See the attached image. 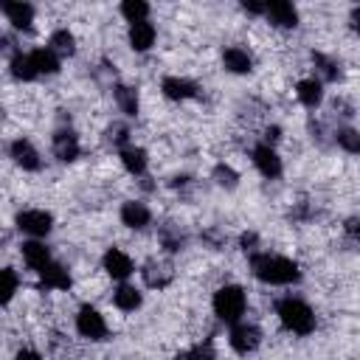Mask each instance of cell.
<instances>
[{"label": "cell", "mask_w": 360, "mask_h": 360, "mask_svg": "<svg viewBox=\"0 0 360 360\" xmlns=\"http://www.w3.org/2000/svg\"><path fill=\"white\" fill-rule=\"evenodd\" d=\"M250 267L264 284H295L301 278V267L292 259L276 253H250Z\"/></svg>", "instance_id": "obj_1"}, {"label": "cell", "mask_w": 360, "mask_h": 360, "mask_svg": "<svg viewBox=\"0 0 360 360\" xmlns=\"http://www.w3.org/2000/svg\"><path fill=\"white\" fill-rule=\"evenodd\" d=\"M276 315H278L281 326L287 332H292V335H309L315 329V312L301 298H292V295L290 298H281L276 304Z\"/></svg>", "instance_id": "obj_2"}, {"label": "cell", "mask_w": 360, "mask_h": 360, "mask_svg": "<svg viewBox=\"0 0 360 360\" xmlns=\"http://www.w3.org/2000/svg\"><path fill=\"white\" fill-rule=\"evenodd\" d=\"M211 307H214V315L225 323H236L242 321L245 309H248V295L239 284H222L214 298H211Z\"/></svg>", "instance_id": "obj_3"}, {"label": "cell", "mask_w": 360, "mask_h": 360, "mask_svg": "<svg viewBox=\"0 0 360 360\" xmlns=\"http://www.w3.org/2000/svg\"><path fill=\"white\" fill-rule=\"evenodd\" d=\"M76 332H79L82 338H87V340H104L110 329H107L104 315H101L96 307L84 304V307H79V312H76Z\"/></svg>", "instance_id": "obj_4"}, {"label": "cell", "mask_w": 360, "mask_h": 360, "mask_svg": "<svg viewBox=\"0 0 360 360\" xmlns=\"http://www.w3.org/2000/svg\"><path fill=\"white\" fill-rule=\"evenodd\" d=\"M228 343H231V349H233V352H239V354H250V352H256V349H259V343H262V332H259V326H256V323L236 321V323H231Z\"/></svg>", "instance_id": "obj_5"}, {"label": "cell", "mask_w": 360, "mask_h": 360, "mask_svg": "<svg viewBox=\"0 0 360 360\" xmlns=\"http://www.w3.org/2000/svg\"><path fill=\"white\" fill-rule=\"evenodd\" d=\"M14 222H17V228H20L22 233H28L31 239L48 236L51 228H53V217H51L48 211H42V208H25V211L17 214Z\"/></svg>", "instance_id": "obj_6"}, {"label": "cell", "mask_w": 360, "mask_h": 360, "mask_svg": "<svg viewBox=\"0 0 360 360\" xmlns=\"http://www.w3.org/2000/svg\"><path fill=\"white\" fill-rule=\"evenodd\" d=\"M253 166H256L259 174L267 177V180H276V177L281 174V158H278V152H276L270 143L253 146Z\"/></svg>", "instance_id": "obj_7"}, {"label": "cell", "mask_w": 360, "mask_h": 360, "mask_svg": "<svg viewBox=\"0 0 360 360\" xmlns=\"http://www.w3.org/2000/svg\"><path fill=\"white\" fill-rule=\"evenodd\" d=\"M101 264H104L107 276H110V278H115V281H124V278H129V276L135 273V264H132L129 253H124L121 248H110V250L104 253Z\"/></svg>", "instance_id": "obj_8"}, {"label": "cell", "mask_w": 360, "mask_h": 360, "mask_svg": "<svg viewBox=\"0 0 360 360\" xmlns=\"http://www.w3.org/2000/svg\"><path fill=\"white\" fill-rule=\"evenodd\" d=\"M8 152H11V160H14L20 169H25V172H37V169L42 166L39 152H37V146H34L28 138H17V141H11Z\"/></svg>", "instance_id": "obj_9"}, {"label": "cell", "mask_w": 360, "mask_h": 360, "mask_svg": "<svg viewBox=\"0 0 360 360\" xmlns=\"http://www.w3.org/2000/svg\"><path fill=\"white\" fill-rule=\"evenodd\" d=\"M264 17L276 25V28H295L298 25V11L292 3L287 0H273L264 6Z\"/></svg>", "instance_id": "obj_10"}, {"label": "cell", "mask_w": 360, "mask_h": 360, "mask_svg": "<svg viewBox=\"0 0 360 360\" xmlns=\"http://www.w3.org/2000/svg\"><path fill=\"white\" fill-rule=\"evenodd\" d=\"M39 284H42L45 290H70L73 278H70V270H68L65 264H59V262L51 259V262L39 270Z\"/></svg>", "instance_id": "obj_11"}, {"label": "cell", "mask_w": 360, "mask_h": 360, "mask_svg": "<svg viewBox=\"0 0 360 360\" xmlns=\"http://www.w3.org/2000/svg\"><path fill=\"white\" fill-rule=\"evenodd\" d=\"M160 90L169 101H186V98L197 96V84L191 79H183V76H166L160 82Z\"/></svg>", "instance_id": "obj_12"}, {"label": "cell", "mask_w": 360, "mask_h": 360, "mask_svg": "<svg viewBox=\"0 0 360 360\" xmlns=\"http://www.w3.org/2000/svg\"><path fill=\"white\" fill-rule=\"evenodd\" d=\"M121 222H124L127 228H132V231H141V228H146V225L152 222V211H149L143 202L129 200V202L121 205Z\"/></svg>", "instance_id": "obj_13"}, {"label": "cell", "mask_w": 360, "mask_h": 360, "mask_svg": "<svg viewBox=\"0 0 360 360\" xmlns=\"http://www.w3.org/2000/svg\"><path fill=\"white\" fill-rule=\"evenodd\" d=\"M155 37H158V31H155V25L149 22V20H143V22H132L129 25V34H127V39H129V48L132 51H149L152 45H155Z\"/></svg>", "instance_id": "obj_14"}, {"label": "cell", "mask_w": 360, "mask_h": 360, "mask_svg": "<svg viewBox=\"0 0 360 360\" xmlns=\"http://www.w3.org/2000/svg\"><path fill=\"white\" fill-rule=\"evenodd\" d=\"M79 152H82L79 138H76L70 129H59V132L53 135V155H56L62 163L76 160V158H79Z\"/></svg>", "instance_id": "obj_15"}, {"label": "cell", "mask_w": 360, "mask_h": 360, "mask_svg": "<svg viewBox=\"0 0 360 360\" xmlns=\"http://www.w3.org/2000/svg\"><path fill=\"white\" fill-rule=\"evenodd\" d=\"M20 253H22V262H25L31 270H37V273L51 262V250H48L45 242H39V239H28V242H22Z\"/></svg>", "instance_id": "obj_16"}, {"label": "cell", "mask_w": 360, "mask_h": 360, "mask_svg": "<svg viewBox=\"0 0 360 360\" xmlns=\"http://www.w3.org/2000/svg\"><path fill=\"white\" fill-rule=\"evenodd\" d=\"M222 65H225V70H231V73H250V70H253V56H250L245 48L231 45V48H225V53H222Z\"/></svg>", "instance_id": "obj_17"}, {"label": "cell", "mask_w": 360, "mask_h": 360, "mask_svg": "<svg viewBox=\"0 0 360 360\" xmlns=\"http://www.w3.org/2000/svg\"><path fill=\"white\" fill-rule=\"evenodd\" d=\"M295 96H298V101L304 107L312 110V107H318L323 101V82L321 79H301L295 84Z\"/></svg>", "instance_id": "obj_18"}, {"label": "cell", "mask_w": 360, "mask_h": 360, "mask_svg": "<svg viewBox=\"0 0 360 360\" xmlns=\"http://www.w3.org/2000/svg\"><path fill=\"white\" fill-rule=\"evenodd\" d=\"M118 158H121V163H124V169H127L129 174H143V172H146V166H149L146 149H141V146H132V143L121 146Z\"/></svg>", "instance_id": "obj_19"}, {"label": "cell", "mask_w": 360, "mask_h": 360, "mask_svg": "<svg viewBox=\"0 0 360 360\" xmlns=\"http://www.w3.org/2000/svg\"><path fill=\"white\" fill-rule=\"evenodd\" d=\"M3 11H6L8 22L20 31H28L34 22V6H28V3H3Z\"/></svg>", "instance_id": "obj_20"}, {"label": "cell", "mask_w": 360, "mask_h": 360, "mask_svg": "<svg viewBox=\"0 0 360 360\" xmlns=\"http://www.w3.org/2000/svg\"><path fill=\"white\" fill-rule=\"evenodd\" d=\"M112 304L121 309V312H135L141 304H143V295L138 287L132 284H118V290L112 292Z\"/></svg>", "instance_id": "obj_21"}, {"label": "cell", "mask_w": 360, "mask_h": 360, "mask_svg": "<svg viewBox=\"0 0 360 360\" xmlns=\"http://www.w3.org/2000/svg\"><path fill=\"white\" fill-rule=\"evenodd\" d=\"M31 56V62H34V70H37V76H51V73H56L59 70V56L45 45V48H37V51H31L28 53Z\"/></svg>", "instance_id": "obj_22"}, {"label": "cell", "mask_w": 360, "mask_h": 360, "mask_svg": "<svg viewBox=\"0 0 360 360\" xmlns=\"http://www.w3.org/2000/svg\"><path fill=\"white\" fill-rule=\"evenodd\" d=\"M48 48L56 53V56H73L76 53V37L68 31V28H56L48 39Z\"/></svg>", "instance_id": "obj_23"}, {"label": "cell", "mask_w": 360, "mask_h": 360, "mask_svg": "<svg viewBox=\"0 0 360 360\" xmlns=\"http://www.w3.org/2000/svg\"><path fill=\"white\" fill-rule=\"evenodd\" d=\"M8 70H11V76L20 79V82H34V79H37V70H34V62H31L28 53H14L11 62H8Z\"/></svg>", "instance_id": "obj_24"}, {"label": "cell", "mask_w": 360, "mask_h": 360, "mask_svg": "<svg viewBox=\"0 0 360 360\" xmlns=\"http://www.w3.org/2000/svg\"><path fill=\"white\" fill-rule=\"evenodd\" d=\"M143 281H146L149 287H166V284L172 281V267H166V264H160V262H149V264L143 267Z\"/></svg>", "instance_id": "obj_25"}, {"label": "cell", "mask_w": 360, "mask_h": 360, "mask_svg": "<svg viewBox=\"0 0 360 360\" xmlns=\"http://www.w3.org/2000/svg\"><path fill=\"white\" fill-rule=\"evenodd\" d=\"M115 104L121 107V112L124 115H138V93L132 90V87H127V84H118L115 87Z\"/></svg>", "instance_id": "obj_26"}, {"label": "cell", "mask_w": 360, "mask_h": 360, "mask_svg": "<svg viewBox=\"0 0 360 360\" xmlns=\"http://www.w3.org/2000/svg\"><path fill=\"white\" fill-rule=\"evenodd\" d=\"M121 17L132 25V22H143L149 17V3L143 0H124L121 3Z\"/></svg>", "instance_id": "obj_27"}, {"label": "cell", "mask_w": 360, "mask_h": 360, "mask_svg": "<svg viewBox=\"0 0 360 360\" xmlns=\"http://www.w3.org/2000/svg\"><path fill=\"white\" fill-rule=\"evenodd\" d=\"M20 287V278L11 267H0V304H8Z\"/></svg>", "instance_id": "obj_28"}, {"label": "cell", "mask_w": 360, "mask_h": 360, "mask_svg": "<svg viewBox=\"0 0 360 360\" xmlns=\"http://www.w3.org/2000/svg\"><path fill=\"white\" fill-rule=\"evenodd\" d=\"M214 180H217V186H222V188H233V186L239 183V174H236L228 163H217V166H214Z\"/></svg>", "instance_id": "obj_29"}, {"label": "cell", "mask_w": 360, "mask_h": 360, "mask_svg": "<svg viewBox=\"0 0 360 360\" xmlns=\"http://www.w3.org/2000/svg\"><path fill=\"white\" fill-rule=\"evenodd\" d=\"M338 143H340L349 155H357V152H360V135H357V129H349V127L340 129V132H338Z\"/></svg>", "instance_id": "obj_30"}, {"label": "cell", "mask_w": 360, "mask_h": 360, "mask_svg": "<svg viewBox=\"0 0 360 360\" xmlns=\"http://www.w3.org/2000/svg\"><path fill=\"white\" fill-rule=\"evenodd\" d=\"M183 360H217V354H214V346L211 343H197V346H191L183 354Z\"/></svg>", "instance_id": "obj_31"}, {"label": "cell", "mask_w": 360, "mask_h": 360, "mask_svg": "<svg viewBox=\"0 0 360 360\" xmlns=\"http://www.w3.org/2000/svg\"><path fill=\"white\" fill-rule=\"evenodd\" d=\"M312 59H315V65L321 68V73H323V79H338V76H340V70H338V65H335L332 59H326L323 53H312Z\"/></svg>", "instance_id": "obj_32"}, {"label": "cell", "mask_w": 360, "mask_h": 360, "mask_svg": "<svg viewBox=\"0 0 360 360\" xmlns=\"http://www.w3.org/2000/svg\"><path fill=\"white\" fill-rule=\"evenodd\" d=\"M14 360H45L39 352H34V349H20L17 354H14Z\"/></svg>", "instance_id": "obj_33"}, {"label": "cell", "mask_w": 360, "mask_h": 360, "mask_svg": "<svg viewBox=\"0 0 360 360\" xmlns=\"http://www.w3.org/2000/svg\"><path fill=\"white\" fill-rule=\"evenodd\" d=\"M242 8L250 11V14H264V6H259V3H245Z\"/></svg>", "instance_id": "obj_34"}]
</instances>
